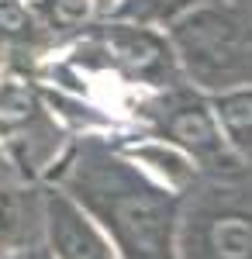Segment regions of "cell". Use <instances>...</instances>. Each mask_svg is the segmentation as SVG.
Returning a JSON list of instances; mask_svg holds the SVG:
<instances>
[{
    "mask_svg": "<svg viewBox=\"0 0 252 259\" xmlns=\"http://www.w3.org/2000/svg\"><path fill=\"white\" fill-rule=\"evenodd\" d=\"M104 228L117 259H180L176 235L183 197L159 187L111 139H83L66 149L52 177Z\"/></svg>",
    "mask_w": 252,
    "mask_h": 259,
    "instance_id": "cell-1",
    "label": "cell"
},
{
    "mask_svg": "<svg viewBox=\"0 0 252 259\" xmlns=\"http://www.w3.org/2000/svg\"><path fill=\"white\" fill-rule=\"evenodd\" d=\"M162 31L194 90L218 94L252 83V24L232 7L197 4Z\"/></svg>",
    "mask_w": 252,
    "mask_h": 259,
    "instance_id": "cell-2",
    "label": "cell"
},
{
    "mask_svg": "<svg viewBox=\"0 0 252 259\" xmlns=\"http://www.w3.org/2000/svg\"><path fill=\"white\" fill-rule=\"evenodd\" d=\"M69 139L52 104L24 76H0V156L24 183L49 180L66 156Z\"/></svg>",
    "mask_w": 252,
    "mask_h": 259,
    "instance_id": "cell-3",
    "label": "cell"
},
{
    "mask_svg": "<svg viewBox=\"0 0 252 259\" xmlns=\"http://www.w3.org/2000/svg\"><path fill=\"white\" fill-rule=\"evenodd\" d=\"M79 52L100 56V62L111 73H117L128 83H138L152 94L176 87V76H180V66H176L166 31L149 28V24H135V21L111 18L107 24H97L87 35V41H79Z\"/></svg>",
    "mask_w": 252,
    "mask_h": 259,
    "instance_id": "cell-4",
    "label": "cell"
},
{
    "mask_svg": "<svg viewBox=\"0 0 252 259\" xmlns=\"http://www.w3.org/2000/svg\"><path fill=\"white\" fill-rule=\"evenodd\" d=\"M149 118H152L155 135L173 142L197 169H211V173H235L238 169L242 159L225 145L221 132H218V121L207 107V97L197 94L194 87L159 90Z\"/></svg>",
    "mask_w": 252,
    "mask_h": 259,
    "instance_id": "cell-5",
    "label": "cell"
},
{
    "mask_svg": "<svg viewBox=\"0 0 252 259\" xmlns=\"http://www.w3.org/2000/svg\"><path fill=\"white\" fill-rule=\"evenodd\" d=\"M180 259H252V204L235 194H211L183 207Z\"/></svg>",
    "mask_w": 252,
    "mask_h": 259,
    "instance_id": "cell-6",
    "label": "cell"
},
{
    "mask_svg": "<svg viewBox=\"0 0 252 259\" xmlns=\"http://www.w3.org/2000/svg\"><path fill=\"white\" fill-rule=\"evenodd\" d=\"M38 245L49 252V259H117L104 228L56 183H41Z\"/></svg>",
    "mask_w": 252,
    "mask_h": 259,
    "instance_id": "cell-7",
    "label": "cell"
},
{
    "mask_svg": "<svg viewBox=\"0 0 252 259\" xmlns=\"http://www.w3.org/2000/svg\"><path fill=\"white\" fill-rule=\"evenodd\" d=\"M41 242V187L0 177V259L24 256Z\"/></svg>",
    "mask_w": 252,
    "mask_h": 259,
    "instance_id": "cell-8",
    "label": "cell"
},
{
    "mask_svg": "<svg viewBox=\"0 0 252 259\" xmlns=\"http://www.w3.org/2000/svg\"><path fill=\"white\" fill-rule=\"evenodd\" d=\"M111 145H114L124 159L135 162L142 173H149L159 187L173 190V194H180V197H187V190L197 183V173H200V169L176 149L173 142L159 139L155 132L128 135V139H117V142H111Z\"/></svg>",
    "mask_w": 252,
    "mask_h": 259,
    "instance_id": "cell-9",
    "label": "cell"
},
{
    "mask_svg": "<svg viewBox=\"0 0 252 259\" xmlns=\"http://www.w3.org/2000/svg\"><path fill=\"white\" fill-rule=\"evenodd\" d=\"M204 97H207V107L218 121V132H221L225 145L238 159H249L252 156V83L228 87V90H218V94H204Z\"/></svg>",
    "mask_w": 252,
    "mask_h": 259,
    "instance_id": "cell-10",
    "label": "cell"
},
{
    "mask_svg": "<svg viewBox=\"0 0 252 259\" xmlns=\"http://www.w3.org/2000/svg\"><path fill=\"white\" fill-rule=\"evenodd\" d=\"M204 0H117L114 4V18L121 21H135V24H149V28H166L173 24L180 14L194 11Z\"/></svg>",
    "mask_w": 252,
    "mask_h": 259,
    "instance_id": "cell-11",
    "label": "cell"
},
{
    "mask_svg": "<svg viewBox=\"0 0 252 259\" xmlns=\"http://www.w3.org/2000/svg\"><path fill=\"white\" fill-rule=\"evenodd\" d=\"M0 38L21 45L35 38V21L24 0H0Z\"/></svg>",
    "mask_w": 252,
    "mask_h": 259,
    "instance_id": "cell-12",
    "label": "cell"
},
{
    "mask_svg": "<svg viewBox=\"0 0 252 259\" xmlns=\"http://www.w3.org/2000/svg\"><path fill=\"white\" fill-rule=\"evenodd\" d=\"M24 259H49V252H45L41 245H35V249H28V252H24Z\"/></svg>",
    "mask_w": 252,
    "mask_h": 259,
    "instance_id": "cell-13",
    "label": "cell"
},
{
    "mask_svg": "<svg viewBox=\"0 0 252 259\" xmlns=\"http://www.w3.org/2000/svg\"><path fill=\"white\" fill-rule=\"evenodd\" d=\"M7 259H24V256H7Z\"/></svg>",
    "mask_w": 252,
    "mask_h": 259,
    "instance_id": "cell-14",
    "label": "cell"
}]
</instances>
